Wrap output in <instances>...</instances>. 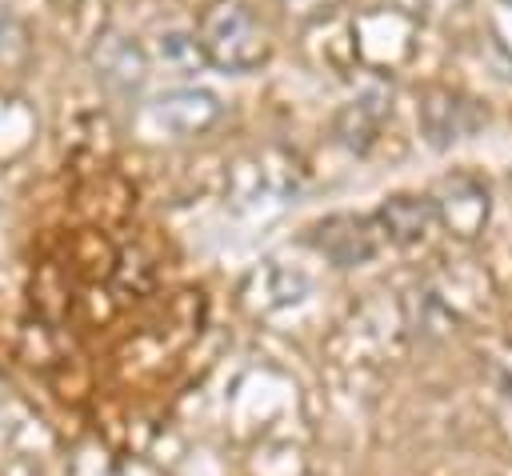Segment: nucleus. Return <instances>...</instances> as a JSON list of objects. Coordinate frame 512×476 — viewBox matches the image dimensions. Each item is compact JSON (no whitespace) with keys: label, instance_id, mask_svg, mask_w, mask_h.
Instances as JSON below:
<instances>
[{"label":"nucleus","instance_id":"4","mask_svg":"<svg viewBox=\"0 0 512 476\" xmlns=\"http://www.w3.org/2000/svg\"><path fill=\"white\" fill-rule=\"evenodd\" d=\"M420 120H424V132L432 136V144H452V140H464L468 132H476L480 112H476L472 100L436 88V92L424 96V104H420Z\"/></svg>","mask_w":512,"mask_h":476},{"label":"nucleus","instance_id":"2","mask_svg":"<svg viewBox=\"0 0 512 476\" xmlns=\"http://www.w3.org/2000/svg\"><path fill=\"white\" fill-rule=\"evenodd\" d=\"M380 228L376 216H328L312 228V244L336 264V268H356L368 264L380 248Z\"/></svg>","mask_w":512,"mask_h":476},{"label":"nucleus","instance_id":"5","mask_svg":"<svg viewBox=\"0 0 512 476\" xmlns=\"http://www.w3.org/2000/svg\"><path fill=\"white\" fill-rule=\"evenodd\" d=\"M436 208H440V220L456 236H476L480 224L488 220V192H484L480 180L456 172V176L444 180V196L436 200Z\"/></svg>","mask_w":512,"mask_h":476},{"label":"nucleus","instance_id":"1","mask_svg":"<svg viewBox=\"0 0 512 476\" xmlns=\"http://www.w3.org/2000/svg\"><path fill=\"white\" fill-rule=\"evenodd\" d=\"M200 52L224 72H252L272 56L268 28L236 0H212L196 28Z\"/></svg>","mask_w":512,"mask_h":476},{"label":"nucleus","instance_id":"7","mask_svg":"<svg viewBox=\"0 0 512 476\" xmlns=\"http://www.w3.org/2000/svg\"><path fill=\"white\" fill-rule=\"evenodd\" d=\"M284 4H288L292 16H300V20H316V16L332 12L340 0H284Z\"/></svg>","mask_w":512,"mask_h":476},{"label":"nucleus","instance_id":"3","mask_svg":"<svg viewBox=\"0 0 512 476\" xmlns=\"http://www.w3.org/2000/svg\"><path fill=\"white\" fill-rule=\"evenodd\" d=\"M436 220H440V208H436L432 196H392V200L380 204V212H376L380 236H384L388 244H400V248L420 244V240L432 232Z\"/></svg>","mask_w":512,"mask_h":476},{"label":"nucleus","instance_id":"6","mask_svg":"<svg viewBox=\"0 0 512 476\" xmlns=\"http://www.w3.org/2000/svg\"><path fill=\"white\" fill-rule=\"evenodd\" d=\"M176 116H184L180 120V136H192V132L208 128L220 116V104L208 92H172V96H160L156 100V120L160 124H172Z\"/></svg>","mask_w":512,"mask_h":476}]
</instances>
